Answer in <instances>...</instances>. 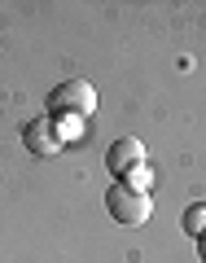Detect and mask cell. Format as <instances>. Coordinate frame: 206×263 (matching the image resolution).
I'll return each instance as SVG.
<instances>
[{"label": "cell", "instance_id": "1", "mask_svg": "<svg viewBox=\"0 0 206 263\" xmlns=\"http://www.w3.org/2000/svg\"><path fill=\"white\" fill-rule=\"evenodd\" d=\"M48 119H88L97 110V88L88 79H66L48 92Z\"/></svg>", "mask_w": 206, "mask_h": 263}, {"label": "cell", "instance_id": "2", "mask_svg": "<svg viewBox=\"0 0 206 263\" xmlns=\"http://www.w3.org/2000/svg\"><path fill=\"white\" fill-rule=\"evenodd\" d=\"M105 211H110V219L114 224H123V228H136V224H145V219L154 215V197L149 193H136L132 184H110L105 189Z\"/></svg>", "mask_w": 206, "mask_h": 263}, {"label": "cell", "instance_id": "3", "mask_svg": "<svg viewBox=\"0 0 206 263\" xmlns=\"http://www.w3.org/2000/svg\"><path fill=\"white\" fill-rule=\"evenodd\" d=\"M145 162H149V158H145V145L136 141V136H119V141H114L110 149H105V167H110L119 180L127 176V171L145 167Z\"/></svg>", "mask_w": 206, "mask_h": 263}, {"label": "cell", "instance_id": "4", "mask_svg": "<svg viewBox=\"0 0 206 263\" xmlns=\"http://www.w3.org/2000/svg\"><path fill=\"white\" fill-rule=\"evenodd\" d=\"M22 136H27V149H31V154H40V158H53V154H62V149H66L62 136H57V123H53V119H31Z\"/></svg>", "mask_w": 206, "mask_h": 263}, {"label": "cell", "instance_id": "5", "mask_svg": "<svg viewBox=\"0 0 206 263\" xmlns=\"http://www.w3.org/2000/svg\"><path fill=\"white\" fill-rule=\"evenodd\" d=\"M184 233H193V237L206 233V206H202V202H193V206L184 211Z\"/></svg>", "mask_w": 206, "mask_h": 263}, {"label": "cell", "instance_id": "6", "mask_svg": "<svg viewBox=\"0 0 206 263\" xmlns=\"http://www.w3.org/2000/svg\"><path fill=\"white\" fill-rule=\"evenodd\" d=\"M123 184H132L136 193H149V184H154V171H149V162H145V167H136V171H127V176H123Z\"/></svg>", "mask_w": 206, "mask_h": 263}, {"label": "cell", "instance_id": "7", "mask_svg": "<svg viewBox=\"0 0 206 263\" xmlns=\"http://www.w3.org/2000/svg\"><path fill=\"white\" fill-rule=\"evenodd\" d=\"M57 123V136H62V145H66V136H79V127H84V119H53Z\"/></svg>", "mask_w": 206, "mask_h": 263}, {"label": "cell", "instance_id": "8", "mask_svg": "<svg viewBox=\"0 0 206 263\" xmlns=\"http://www.w3.org/2000/svg\"><path fill=\"white\" fill-rule=\"evenodd\" d=\"M197 259H202V263H206V233H202V237H197Z\"/></svg>", "mask_w": 206, "mask_h": 263}]
</instances>
